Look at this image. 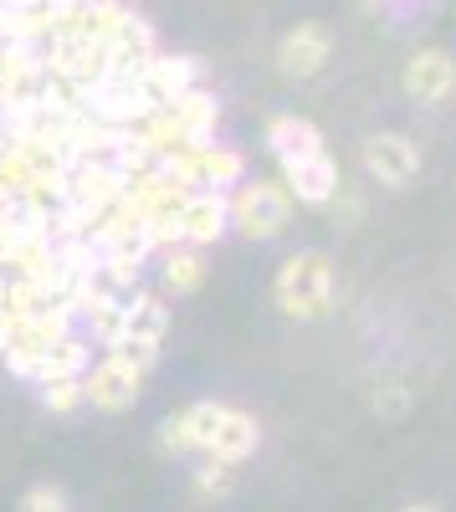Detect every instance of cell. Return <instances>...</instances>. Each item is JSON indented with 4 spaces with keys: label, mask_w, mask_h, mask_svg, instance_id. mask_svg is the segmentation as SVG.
Masks as SVG:
<instances>
[{
    "label": "cell",
    "mask_w": 456,
    "mask_h": 512,
    "mask_svg": "<svg viewBox=\"0 0 456 512\" xmlns=\"http://www.w3.org/2000/svg\"><path fill=\"white\" fill-rule=\"evenodd\" d=\"M272 303L298 323L328 318L334 313V262L323 251H293L272 277Z\"/></svg>",
    "instance_id": "cell-1"
},
{
    "label": "cell",
    "mask_w": 456,
    "mask_h": 512,
    "mask_svg": "<svg viewBox=\"0 0 456 512\" xmlns=\"http://www.w3.org/2000/svg\"><path fill=\"white\" fill-rule=\"evenodd\" d=\"M164 333H170V308H164L159 292H123V313H118V328L108 338V354H123L129 364H139L144 374L159 364V349H164Z\"/></svg>",
    "instance_id": "cell-2"
},
{
    "label": "cell",
    "mask_w": 456,
    "mask_h": 512,
    "mask_svg": "<svg viewBox=\"0 0 456 512\" xmlns=\"http://www.w3.org/2000/svg\"><path fill=\"white\" fill-rule=\"evenodd\" d=\"M226 216H231V231L246 241H277L293 226V195H287L282 180H241L226 195Z\"/></svg>",
    "instance_id": "cell-3"
},
{
    "label": "cell",
    "mask_w": 456,
    "mask_h": 512,
    "mask_svg": "<svg viewBox=\"0 0 456 512\" xmlns=\"http://www.w3.org/2000/svg\"><path fill=\"white\" fill-rule=\"evenodd\" d=\"M72 313L57 303L52 313H36V318H16L11 323V333H6V344H0V359H6L11 364V374H31V364L41 359V354H47L52 344H62V338L72 333Z\"/></svg>",
    "instance_id": "cell-4"
},
{
    "label": "cell",
    "mask_w": 456,
    "mask_h": 512,
    "mask_svg": "<svg viewBox=\"0 0 456 512\" xmlns=\"http://www.w3.org/2000/svg\"><path fill=\"white\" fill-rule=\"evenodd\" d=\"M82 395H88L93 410H108V415L134 410L139 395H144V369L129 364L123 354H108L103 349V359L88 364V374H82Z\"/></svg>",
    "instance_id": "cell-5"
},
{
    "label": "cell",
    "mask_w": 456,
    "mask_h": 512,
    "mask_svg": "<svg viewBox=\"0 0 456 512\" xmlns=\"http://www.w3.org/2000/svg\"><path fill=\"white\" fill-rule=\"evenodd\" d=\"M328 57H334V36H328L323 21H298L293 31L277 41V72L293 77V82L318 77L328 67Z\"/></svg>",
    "instance_id": "cell-6"
},
{
    "label": "cell",
    "mask_w": 456,
    "mask_h": 512,
    "mask_svg": "<svg viewBox=\"0 0 456 512\" xmlns=\"http://www.w3.org/2000/svg\"><path fill=\"white\" fill-rule=\"evenodd\" d=\"M282 185L298 205H328L339 195V164L328 159V149L318 154H303V159H282Z\"/></svg>",
    "instance_id": "cell-7"
},
{
    "label": "cell",
    "mask_w": 456,
    "mask_h": 512,
    "mask_svg": "<svg viewBox=\"0 0 456 512\" xmlns=\"http://www.w3.org/2000/svg\"><path fill=\"white\" fill-rule=\"evenodd\" d=\"M221 410H226V405H216V400L185 405L180 415H170V420L159 425V451H164V456H200L205 441H211V431H216Z\"/></svg>",
    "instance_id": "cell-8"
},
{
    "label": "cell",
    "mask_w": 456,
    "mask_h": 512,
    "mask_svg": "<svg viewBox=\"0 0 456 512\" xmlns=\"http://www.w3.org/2000/svg\"><path fill=\"white\" fill-rule=\"evenodd\" d=\"M405 93L416 103H446L456 93V57L441 47H421L405 62Z\"/></svg>",
    "instance_id": "cell-9"
},
{
    "label": "cell",
    "mask_w": 456,
    "mask_h": 512,
    "mask_svg": "<svg viewBox=\"0 0 456 512\" xmlns=\"http://www.w3.org/2000/svg\"><path fill=\"white\" fill-rule=\"evenodd\" d=\"M139 88L149 98V108L175 103L180 93L200 88V57H175V52H159L144 72H139Z\"/></svg>",
    "instance_id": "cell-10"
},
{
    "label": "cell",
    "mask_w": 456,
    "mask_h": 512,
    "mask_svg": "<svg viewBox=\"0 0 456 512\" xmlns=\"http://www.w3.org/2000/svg\"><path fill=\"white\" fill-rule=\"evenodd\" d=\"M364 169L380 185H410L421 175V154L405 134H375V139H364Z\"/></svg>",
    "instance_id": "cell-11"
},
{
    "label": "cell",
    "mask_w": 456,
    "mask_h": 512,
    "mask_svg": "<svg viewBox=\"0 0 456 512\" xmlns=\"http://www.w3.org/2000/svg\"><path fill=\"white\" fill-rule=\"evenodd\" d=\"M226 231H231L226 195H221V190H190L185 205H180V241H190V246H216Z\"/></svg>",
    "instance_id": "cell-12"
},
{
    "label": "cell",
    "mask_w": 456,
    "mask_h": 512,
    "mask_svg": "<svg viewBox=\"0 0 456 512\" xmlns=\"http://www.w3.org/2000/svg\"><path fill=\"white\" fill-rule=\"evenodd\" d=\"M164 113H170L180 144H205V139H216L221 103H216V93L205 88V82H200V88H190V93H180L175 103H164Z\"/></svg>",
    "instance_id": "cell-13"
},
{
    "label": "cell",
    "mask_w": 456,
    "mask_h": 512,
    "mask_svg": "<svg viewBox=\"0 0 456 512\" xmlns=\"http://www.w3.org/2000/svg\"><path fill=\"white\" fill-rule=\"evenodd\" d=\"M262 446V431H257V420L246 415V410H221V420H216V431H211V441H205V451L200 456H221V461H246Z\"/></svg>",
    "instance_id": "cell-14"
},
{
    "label": "cell",
    "mask_w": 456,
    "mask_h": 512,
    "mask_svg": "<svg viewBox=\"0 0 456 512\" xmlns=\"http://www.w3.org/2000/svg\"><path fill=\"white\" fill-rule=\"evenodd\" d=\"M159 282L170 297H190L205 287V246H190V241H175L159 251Z\"/></svg>",
    "instance_id": "cell-15"
},
{
    "label": "cell",
    "mask_w": 456,
    "mask_h": 512,
    "mask_svg": "<svg viewBox=\"0 0 456 512\" xmlns=\"http://www.w3.org/2000/svg\"><path fill=\"white\" fill-rule=\"evenodd\" d=\"M267 149L282 159H303V154H318L323 149V134H318V123L298 118V113H272L267 118Z\"/></svg>",
    "instance_id": "cell-16"
},
{
    "label": "cell",
    "mask_w": 456,
    "mask_h": 512,
    "mask_svg": "<svg viewBox=\"0 0 456 512\" xmlns=\"http://www.w3.org/2000/svg\"><path fill=\"white\" fill-rule=\"evenodd\" d=\"M88 364H93V344H88V338H77V333H67L62 344H52L47 354L31 364L26 379H36V384H47V379H82Z\"/></svg>",
    "instance_id": "cell-17"
},
{
    "label": "cell",
    "mask_w": 456,
    "mask_h": 512,
    "mask_svg": "<svg viewBox=\"0 0 456 512\" xmlns=\"http://www.w3.org/2000/svg\"><path fill=\"white\" fill-rule=\"evenodd\" d=\"M236 492V461H221V456H205L200 472H195V497H231Z\"/></svg>",
    "instance_id": "cell-18"
},
{
    "label": "cell",
    "mask_w": 456,
    "mask_h": 512,
    "mask_svg": "<svg viewBox=\"0 0 456 512\" xmlns=\"http://www.w3.org/2000/svg\"><path fill=\"white\" fill-rule=\"evenodd\" d=\"M41 405H47L52 415H72L88 405V395H82V379H47L41 384Z\"/></svg>",
    "instance_id": "cell-19"
},
{
    "label": "cell",
    "mask_w": 456,
    "mask_h": 512,
    "mask_svg": "<svg viewBox=\"0 0 456 512\" xmlns=\"http://www.w3.org/2000/svg\"><path fill=\"white\" fill-rule=\"evenodd\" d=\"M21 512H67V502H62L57 487H31L26 502H21Z\"/></svg>",
    "instance_id": "cell-20"
},
{
    "label": "cell",
    "mask_w": 456,
    "mask_h": 512,
    "mask_svg": "<svg viewBox=\"0 0 456 512\" xmlns=\"http://www.w3.org/2000/svg\"><path fill=\"white\" fill-rule=\"evenodd\" d=\"M400 512H441V507H431V502H410V507H400Z\"/></svg>",
    "instance_id": "cell-21"
},
{
    "label": "cell",
    "mask_w": 456,
    "mask_h": 512,
    "mask_svg": "<svg viewBox=\"0 0 456 512\" xmlns=\"http://www.w3.org/2000/svg\"><path fill=\"white\" fill-rule=\"evenodd\" d=\"M21 6H41V0H6V11H21Z\"/></svg>",
    "instance_id": "cell-22"
},
{
    "label": "cell",
    "mask_w": 456,
    "mask_h": 512,
    "mask_svg": "<svg viewBox=\"0 0 456 512\" xmlns=\"http://www.w3.org/2000/svg\"><path fill=\"white\" fill-rule=\"evenodd\" d=\"M0 303H6V277H0Z\"/></svg>",
    "instance_id": "cell-23"
},
{
    "label": "cell",
    "mask_w": 456,
    "mask_h": 512,
    "mask_svg": "<svg viewBox=\"0 0 456 512\" xmlns=\"http://www.w3.org/2000/svg\"><path fill=\"white\" fill-rule=\"evenodd\" d=\"M0 200H6V190H0Z\"/></svg>",
    "instance_id": "cell-24"
}]
</instances>
